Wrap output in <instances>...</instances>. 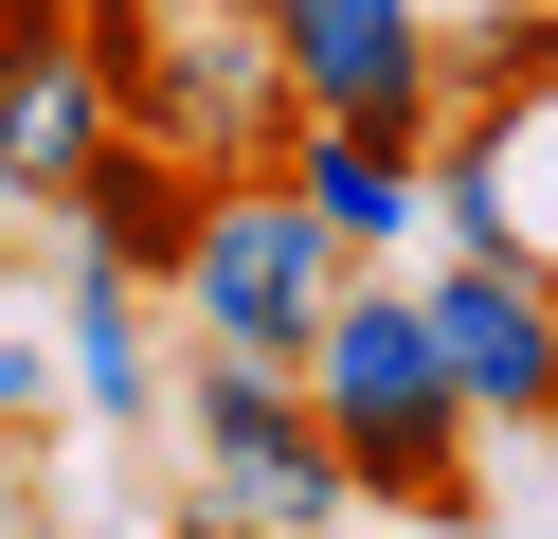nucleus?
<instances>
[{
	"label": "nucleus",
	"instance_id": "13",
	"mask_svg": "<svg viewBox=\"0 0 558 539\" xmlns=\"http://www.w3.org/2000/svg\"><path fill=\"white\" fill-rule=\"evenodd\" d=\"M54 414H73V378H54V323H37V306H0V431L37 450Z\"/></svg>",
	"mask_w": 558,
	"mask_h": 539
},
{
	"label": "nucleus",
	"instance_id": "18",
	"mask_svg": "<svg viewBox=\"0 0 558 539\" xmlns=\"http://www.w3.org/2000/svg\"><path fill=\"white\" fill-rule=\"evenodd\" d=\"M234 19H289V0H234Z\"/></svg>",
	"mask_w": 558,
	"mask_h": 539
},
{
	"label": "nucleus",
	"instance_id": "5",
	"mask_svg": "<svg viewBox=\"0 0 558 539\" xmlns=\"http://www.w3.org/2000/svg\"><path fill=\"white\" fill-rule=\"evenodd\" d=\"M433 198H414V234L433 252H505V270L558 287V72H522V90H469L433 108Z\"/></svg>",
	"mask_w": 558,
	"mask_h": 539
},
{
	"label": "nucleus",
	"instance_id": "15",
	"mask_svg": "<svg viewBox=\"0 0 558 539\" xmlns=\"http://www.w3.org/2000/svg\"><path fill=\"white\" fill-rule=\"evenodd\" d=\"M162 539H270V522H234V503H181V522H162Z\"/></svg>",
	"mask_w": 558,
	"mask_h": 539
},
{
	"label": "nucleus",
	"instance_id": "16",
	"mask_svg": "<svg viewBox=\"0 0 558 539\" xmlns=\"http://www.w3.org/2000/svg\"><path fill=\"white\" fill-rule=\"evenodd\" d=\"M325 539H433V522H325Z\"/></svg>",
	"mask_w": 558,
	"mask_h": 539
},
{
	"label": "nucleus",
	"instance_id": "11",
	"mask_svg": "<svg viewBox=\"0 0 558 539\" xmlns=\"http://www.w3.org/2000/svg\"><path fill=\"white\" fill-rule=\"evenodd\" d=\"M109 144V72L54 36V54H0V180H19V216L73 198V162Z\"/></svg>",
	"mask_w": 558,
	"mask_h": 539
},
{
	"label": "nucleus",
	"instance_id": "9",
	"mask_svg": "<svg viewBox=\"0 0 558 539\" xmlns=\"http://www.w3.org/2000/svg\"><path fill=\"white\" fill-rule=\"evenodd\" d=\"M181 216H198V180L162 162L145 126H109V144H90V162H73V198H54V234H73L90 270H126V287H162V252H181Z\"/></svg>",
	"mask_w": 558,
	"mask_h": 539
},
{
	"label": "nucleus",
	"instance_id": "2",
	"mask_svg": "<svg viewBox=\"0 0 558 539\" xmlns=\"http://www.w3.org/2000/svg\"><path fill=\"white\" fill-rule=\"evenodd\" d=\"M361 270V252L325 234V216L289 198V162H234L198 180L181 252H162V306H181V342H234V359H306V323H325V287Z\"/></svg>",
	"mask_w": 558,
	"mask_h": 539
},
{
	"label": "nucleus",
	"instance_id": "10",
	"mask_svg": "<svg viewBox=\"0 0 558 539\" xmlns=\"http://www.w3.org/2000/svg\"><path fill=\"white\" fill-rule=\"evenodd\" d=\"M289 198L325 216L342 252H414V198H433V144H378V126H289Z\"/></svg>",
	"mask_w": 558,
	"mask_h": 539
},
{
	"label": "nucleus",
	"instance_id": "14",
	"mask_svg": "<svg viewBox=\"0 0 558 539\" xmlns=\"http://www.w3.org/2000/svg\"><path fill=\"white\" fill-rule=\"evenodd\" d=\"M0 539H54V486H37V450L0 431Z\"/></svg>",
	"mask_w": 558,
	"mask_h": 539
},
{
	"label": "nucleus",
	"instance_id": "7",
	"mask_svg": "<svg viewBox=\"0 0 558 539\" xmlns=\"http://www.w3.org/2000/svg\"><path fill=\"white\" fill-rule=\"evenodd\" d=\"M289 54V108L306 126H378V144H433V0H289L270 19Z\"/></svg>",
	"mask_w": 558,
	"mask_h": 539
},
{
	"label": "nucleus",
	"instance_id": "12",
	"mask_svg": "<svg viewBox=\"0 0 558 539\" xmlns=\"http://www.w3.org/2000/svg\"><path fill=\"white\" fill-rule=\"evenodd\" d=\"M522 72H558V0H486V19L433 36V90L450 108H469V90H522Z\"/></svg>",
	"mask_w": 558,
	"mask_h": 539
},
{
	"label": "nucleus",
	"instance_id": "8",
	"mask_svg": "<svg viewBox=\"0 0 558 539\" xmlns=\"http://www.w3.org/2000/svg\"><path fill=\"white\" fill-rule=\"evenodd\" d=\"M54 378H73L90 431H162V323L126 270H90V252H54Z\"/></svg>",
	"mask_w": 558,
	"mask_h": 539
},
{
	"label": "nucleus",
	"instance_id": "1",
	"mask_svg": "<svg viewBox=\"0 0 558 539\" xmlns=\"http://www.w3.org/2000/svg\"><path fill=\"white\" fill-rule=\"evenodd\" d=\"M289 378H306V414H325L342 486H361L378 522H433V539H469V522H486V486H469V414H450V378H433V323H414V287L342 270Z\"/></svg>",
	"mask_w": 558,
	"mask_h": 539
},
{
	"label": "nucleus",
	"instance_id": "17",
	"mask_svg": "<svg viewBox=\"0 0 558 539\" xmlns=\"http://www.w3.org/2000/svg\"><path fill=\"white\" fill-rule=\"evenodd\" d=\"M0 234H37V216H19V180H0Z\"/></svg>",
	"mask_w": 558,
	"mask_h": 539
},
{
	"label": "nucleus",
	"instance_id": "3",
	"mask_svg": "<svg viewBox=\"0 0 558 539\" xmlns=\"http://www.w3.org/2000/svg\"><path fill=\"white\" fill-rule=\"evenodd\" d=\"M109 126H145L181 180H234V162H289V54H270V19H234V0H162L145 54H126Z\"/></svg>",
	"mask_w": 558,
	"mask_h": 539
},
{
	"label": "nucleus",
	"instance_id": "6",
	"mask_svg": "<svg viewBox=\"0 0 558 539\" xmlns=\"http://www.w3.org/2000/svg\"><path fill=\"white\" fill-rule=\"evenodd\" d=\"M414 323H433V378H450L469 431H541V450H558V287H541V270H505V252H433Z\"/></svg>",
	"mask_w": 558,
	"mask_h": 539
},
{
	"label": "nucleus",
	"instance_id": "4",
	"mask_svg": "<svg viewBox=\"0 0 558 539\" xmlns=\"http://www.w3.org/2000/svg\"><path fill=\"white\" fill-rule=\"evenodd\" d=\"M181 450H198V503H234V522H270V539L361 522V486H342V450H325V414H306L289 359L181 342Z\"/></svg>",
	"mask_w": 558,
	"mask_h": 539
}]
</instances>
